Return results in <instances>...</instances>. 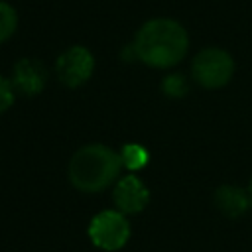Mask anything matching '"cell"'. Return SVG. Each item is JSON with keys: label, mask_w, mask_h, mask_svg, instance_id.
Wrapping results in <instances>:
<instances>
[{"label": "cell", "mask_w": 252, "mask_h": 252, "mask_svg": "<svg viewBox=\"0 0 252 252\" xmlns=\"http://www.w3.org/2000/svg\"><path fill=\"white\" fill-rule=\"evenodd\" d=\"M89 236L96 248L112 252L128 242L130 224L120 211H102L91 220Z\"/></svg>", "instance_id": "cell-4"}, {"label": "cell", "mask_w": 252, "mask_h": 252, "mask_svg": "<svg viewBox=\"0 0 252 252\" xmlns=\"http://www.w3.org/2000/svg\"><path fill=\"white\" fill-rule=\"evenodd\" d=\"M112 197H114V203L122 215H132V213H140L148 205L150 191L140 177L130 173V175H124L116 183Z\"/></svg>", "instance_id": "cell-6"}, {"label": "cell", "mask_w": 252, "mask_h": 252, "mask_svg": "<svg viewBox=\"0 0 252 252\" xmlns=\"http://www.w3.org/2000/svg\"><path fill=\"white\" fill-rule=\"evenodd\" d=\"M14 104V85L0 75V114Z\"/></svg>", "instance_id": "cell-12"}, {"label": "cell", "mask_w": 252, "mask_h": 252, "mask_svg": "<svg viewBox=\"0 0 252 252\" xmlns=\"http://www.w3.org/2000/svg\"><path fill=\"white\" fill-rule=\"evenodd\" d=\"M161 87H163L165 94H169V96H183L187 93V81L181 75H169V77H165V81H163Z\"/></svg>", "instance_id": "cell-11"}, {"label": "cell", "mask_w": 252, "mask_h": 252, "mask_svg": "<svg viewBox=\"0 0 252 252\" xmlns=\"http://www.w3.org/2000/svg\"><path fill=\"white\" fill-rule=\"evenodd\" d=\"M248 201H250V207H252V179H250V185H248Z\"/></svg>", "instance_id": "cell-13"}, {"label": "cell", "mask_w": 252, "mask_h": 252, "mask_svg": "<svg viewBox=\"0 0 252 252\" xmlns=\"http://www.w3.org/2000/svg\"><path fill=\"white\" fill-rule=\"evenodd\" d=\"M120 156L102 144L81 148L69 163V179L83 193H96L108 187L120 171Z\"/></svg>", "instance_id": "cell-2"}, {"label": "cell", "mask_w": 252, "mask_h": 252, "mask_svg": "<svg viewBox=\"0 0 252 252\" xmlns=\"http://www.w3.org/2000/svg\"><path fill=\"white\" fill-rule=\"evenodd\" d=\"M234 73L232 57L219 47H207L193 59V77L205 89L224 87Z\"/></svg>", "instance_id": "cell-3"}, {"label": "cell", "mask_w": 252, "mask_h": 252, "mask_svg": "<svg viewBox=\"0 0 252 252\" xmlns=\"http://www.w3.org/2000/svg\"><path fill=\"white\" fill-rule=\"evenodd\" d=\"M94 69L93 53L83 45H73L67 51H63L55 63L57 77L67 87H79L85 81L91 79Z\"/></svg>", "instance_id": "cell-5"}, {"label": "cell", "mask_w": 252, "mask_h": 252, "mask_svg": "<svg viewBox=\"0 0 252 252\" xmlns=\"http://www.w3.org/2000/svg\"><path fill=\"white\" fill-rule=\"evenodd\" d=\"M16 26H18L16 10L8 2L0 0V43L12 37V33L16 32Z\"/></svg>", "instance_id": "cell-10"}, {"label": "cell", "mask_w": 252, "mask_h": 252, "mask_svg": "<svg viewBox=\"0 0 252 252\" xmlns=\"http://www.w3.org/2000/svg\"><path fill=\"white\" fill-rule=\"evenodd\" d=\"M189 49V37L183 26L169 18L146 22L136 35L134 51L140 61L156 69L177 65Z\"/></svg>", "instance_id": "cell-1"}, {"label": "cell", "mask_w": 252, "mask_h": 252, "mask_svg": "<svg viewBox=\"0 0 252 252\" xmlns=\"http://www.w3.org/2000/svg\"><path fill=\"white\" fill-rule=\"evenodd\" d=\"M120 163L126 169L136 171L148 163V152L138 144H126L120 152Z\"/></svg>", "instance_id": "cell-9"}, {"label": "cell", "mask_w": 252, "mask_h": 252, "mask_svg": "<svg viewBox=\"0 0 252 252\" xmlns=\"http://www.w3.org/2000/svg\"><path fill=\"white\" fill-rule=\"evenodd\" d=\"M215 201H217V207L228 215V217H238L246 211V207L250 205L248 201V195L236 187V185H222L219 187V191L215 193Z\"/></svg>", "instance_id": "cell-8"}, {"label": "cell", "mask_w": 252, "mask_h": 252, "mask_svg": "<svg viewBox=\"0 0 252 252\" xmlns=\"http://www.w3.org/2000/svg\"><path fill=\"white\" fill-rule=\"evenodd\" d=\"M45 83H47V71L37 59L26 57L16 63L14 79H12L14 89H18L20 93H24L28 96H33V94L41 93Z\"/></svg>", "instance_id": "cell-7"}]
</instances>
